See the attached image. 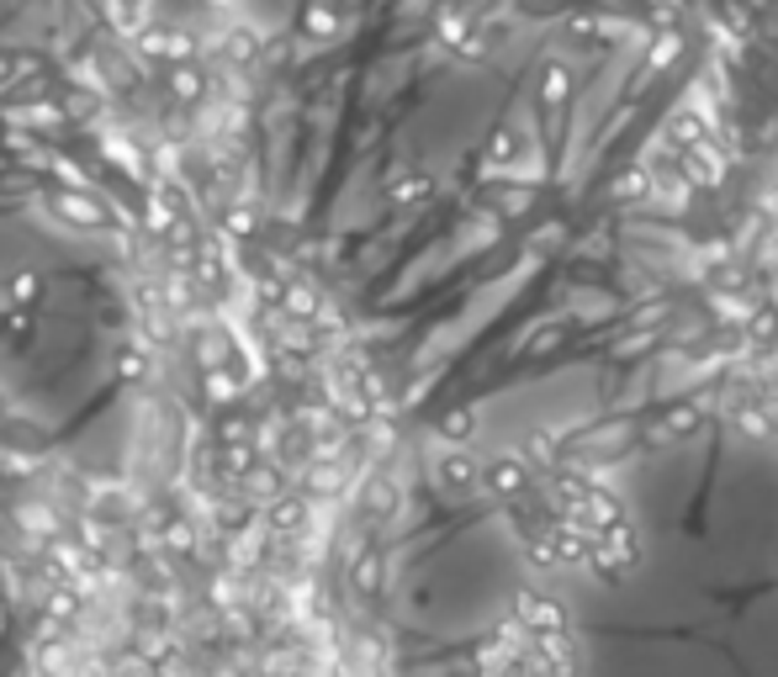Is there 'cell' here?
Listing matches in <instances>:
<instances>
[{"label":"cell","instance_id":"6da1fadb","mask_svg":"<svg viewBox=\"0 0 778 677\" xmlns=\"http://www.w3.org/2000/svg\"><path fill=\"white\" fill-rule=\"evenodd\" d=\"M504 619H514V630H519L525 641H556V635H567L572 630L567 603L551 598V593H535V588L514 593V603H509V614Z\"/></svg>","mask_w":778,"mask_h":677},{"label":"cell","instance_id":"7a4b0ae2","mask_svg":"<svg viewBox=\"0 0 778 677\" xmlns=\"http://www.w3.org/2000/svg\"><path fill=\"white\" fill-rule=\"evenodd\" d=\"M641 556H646V545H641V534H635V524H614V530L594 534V551H588V566L599 572V583H609V588H620L630 572L641 566Z\"/></svg>","mask_w":778,"mask_h":677},{"label":"cell","instance_id":"3957f363","mask_svg":"<svg viewBox=\"0 0 778 677\" xmlns=\"http://www.w3.org/2000/svg\"><path fill=\"white\" fill-rule=\"evenodd\" d=\"M48 212L69 223V228H86V234H101V228H112L117 223V212L106 196H95L90 185H54L48 191Z\"/></svg>","mask_w":778,"mask_h":677},{"label":"cell","instance_id":"277c9868","mask_svg":"<svg viewBox=\"0 0 778 677\" xmlns=\"http://www.w3.org/2000/svg\"><path fill=\"white\" fill-rule=\"evenodd\" d=\"M699 424H704V403L699 397H673V403H662L657 424L641 435V444L646 450H667V444H678V440H694Z\"/></svg>","mask_w":778,"mask_h":677},{"label":"cell","instance_id":"5b68a950","mask_svg":"<svg viewBox=\"0 0 778 677\" xmlns=\"http://www.w3.org/2000/svg\"><path fill=\"white\" fill-rule=\"evenodd\" d=\"M482 493L498 503H519L535 493V476L525 472V461H519L514 450H498V455L482 461Z\"/></svg>","mask_w":778,"mask_h":677},{"label":"cell","instance_id":"8992f818","mask_svg":"<svg viewBox=\"0 0 778 677\" xmlns=\"http://www.w3.org/2000/svg\"><path fill=\"white\" fill-rule=\"evenodd\" d=\"M435 482L446 498H472L482 493V461L472 450H440L435 455Z\"/></svg>","mask_w":778,"mask_h":677},{"label":"cell","instance_id":"52a82bcc","mask_svg":"<svg viewBox=\"0 0 778 677\" xmlns=\"http://www.w3.org/2000/svg\"><path fill=\"white\" fill-rule=\"evenodd\" d=\"M313 524V503L302 498V493H281V498L266 503V530L275 540H302Z\"/></svg>","mask_w":778,"mask_h":677},{"label":"cell","instance_id":"ba28073f","mask_svg":"<svg viewBox=\"0 0 778 677\" xmlns=\"http://www.w3.org/2000/svg\"><path fill=\"white\" fill-rule=\"evenodd\" d=\"M133 48H138L144 59H170V69H176V64H191L196 37H191L185 27H159V22H154L144 37H133Z\"/></svg>","mask_w":778,"mask_h":677},{"label":"cell","instance_id":"9c48e42d","mask_svg":"<svg viewBox=\"0 0 778 677\" xmlns=\"http://www.w3.org/2000/svg\"><path fill=\"white\" fill-rule=\"evenodd\" d=\"M725 176H731V159H725L715 144H699L684 154V185H689V191H720Z\"/></svg>","mask_w":778,"mask_h":677},{"label":"cell","instance_id":"30bf717a","mask_svg":"<svg viewBox=\"0 0 778 677\" xmlns=\"http://www.w3.org/2000/svg\"><path fill=\"white\" fill-rule=\"evenodd\" d=\"M572 86H577L572 64L567 59H545L535 69V106H540V112H567Z\"/></svg>","mask_w":778,"mask_h":677},{"label":"cell","instance_id":"8fae6325","mask_svg":"<svg viewBox=\"0 0 778 677\" xmlns=\"http://www.w3.org/2000/svg\"><path fill=\"white\" fill-rule=\"evenodd\" d=\"M572 524H583L588 534H604V530H614V524H630V514H625V503L614 498L609 487H594L588 498H583V508H577V519Z\"/></svg>","mask_w":778,"mask_h":677},{"label":"cell","instance_id":"7c38bea8","mask_svg":"<svg viewBox=\"0 0 778 677\" xmlns=\"http://www.w3.org/2000/svg\"><path fill=\"white\" fill-rule=\"evenodd\" d=\"M275 296H281V313H286L292 324H318V318H324V292H318L313 281H302V275L281 281Z\"/></svg>","mask_w":778,"mask_h":677},{"label":"cell","instance_id":"4fadbf2b","mask_svg":"<svg viewBox=\"0 0 778 677\" xmlns=\"http://www.w3.org/2000/svg\"><path fill=\"white\" fill-rule=\"evenodd\" d=\"M514 455L525 461V472L530 476H551L556 466H562V440H556L551 429H530L525 440L514 444Z\"/></svg>","mask_w":778,"mask_h":677},{"label":"cell","instance_id":"5bb4252c","mask_svg":"<svg viewBox=\"0 0 778 677\" xmlns=\"http://www.w3.org/2000/svg\"><path fill=\"white\" fill-rule=\"evenodd\" d=\"M435 435L446 440V450H472V440L482 435V413L472 403H455V408L440 413V424H435Z\"/></svg>","mask_w":778,"mask_h":677},{"label":"cell","instance_id":"9a60e30c","mask_svg":"<svg viewBox=\"0 0 778 677\" xmlns=\"http://www.w3.org/2000/svg\"><path fill=\"white\" fill-rule=\"evenodd\" d=\"M525 154H530V138H525V127H493V138H487V165L493 170H519L525 165Z\"/></svg>","mask_w":778,"mask_h":677},{"label":"cell","instance_id":"2e32d148","mask_svg":"<svg viewBox=\"0 0 778 677\" xmlns=\"http://www.w3.org/2000/svg\"><path fill=\"white\" fill-rule=\"evenodd\" d=\"M551 551H556V566H588V551H594V534L572 519H556L551 530Z\"/></svg>","mask_w":778,"mask_h":677},{"label":"cell","instance_id":"e0dca14e","mask_svg":"<svg viewBox=\"0 0 778 677\" xmlns=\"http://www.w3.org/2000/svg\"><path fill=\"white\" fill-rule=\"evenodd\" d=\"M360 508H365L371 519H392V514L403 508V487H397L387 472L365 476V487H360Z\"/></svg>","mask_w":778,"mask_h":677},{"label":"cell","instance_id":"ac0fdd59","mask_svg":"<svg viewBox=\"0 0 778 677\" xmlns=\"http://www.w3.org/2000/svg\"><path fill=\"white\" fill-rule=\"evenodd\" d=\"M435 191H440V180L429 176V170H408V176L387 180V202L397 206V212H403V206H408V212H414V206H424Z\"/></svg>","mask_w":778,"mask_h":677},{"label":"cell","instance_id":"d6986e66","mask_svg":"<svg viewBox=\"0 0 778 677\" xmlns=\"http://www.w3.org/2000/svg\"><path fill=\"white\" fill-rule=\"evenodd\" d=\"M731 424H736L747 440H774V435H778V429H774L778 418L763 408L757 397H736V403H731Z\"/></svg>","mask_w":778,"mask_h":677},{"label":"cell","instance_id":"ffe728a7","mask_svg":"<svg viewBox=\"0 0 778 677\" xmlns=\"http://www.w3.org/2000/svg\"><path fill=\"white\" fill-rule=\"evenodd\" d=\"M350 593H360V598H376L382 593V551L360 545L356 556H350Z\"/></svg>","mask_w":778,"mask_h":677},{"label":"cell","instance_id":"44dd1931","mask_svg":"<svg viewBox=\"0 0 778 677\" xmlns=\"http://www.w3.org/2000/svg\"><path fill=\"white\" fill-rule=\"evenodd\" d=\"M747 281H752L747 255H731V260H715V266L704 270V286H710V292H720V296L747 292Z\"/></svg>","mask_w":778,"mask_h":677},{"label":"cell","instance_id":"7402d4cb","mask_svg":"<svg viewBox=\"0 0 778 677\" xmlns=\"http://www.w3.org/2000/svg\"><path fill=\"white\" fill-rule=\"evenodd\" d=\"M609 202H620V206H641V202H652V176H646L641 165H625L620 176L609 180Z\"/></svg>","mask_w":778,"mask_h":677},{"label":"cell","instance_id":"603a6c76","mask_svg":"<svg viewBox=\"0 0 778 677\" xmlns=\"http://www.w3.org/2000/svg\"><path fill=\"white\" fill-rule=\"evenodd\" d=\"M217 461H223V476H234V482H249V476L266 466V455H260V444H249V440H239V444H223L217 450Z\"/></svg>","mask_w":778,"mask_h":677},{"label":"cell","instance_id":"cb8c5ba5","mask_svg":"<svg viewBox=\"0 0 778 677\" xmlns=\"http://www.w3.org/2000/svg\"><path fill=\"white\" fill-rule=\"evenodd\" d=\"M207 69H202V64L191 59V64H176V69H170V95H176L180 106H196V101H202V95H207Z\"/></svg>","mask_w":778,"mask_h":677},{"label":"cell","instance_id":"d4e9b609","mask_svg":"<svg viewBox=\"0 0 778 677\" xmlns=\"http://www.w3.org/2000/svg\"><path fill=\"white\" fill-rule=\"evenodd\" d=\"M106 16V27H117L122 43H133V37H144L154 27V11L149 5H112V11H101Z\"/></svg>","mask_w":778,"mask_h":677},{"label":"cell","instance_id":"484cf974","mask_svg":"<svg viewBox=\"0 0 778 677\" xmlns=\"http://www.w3.org/2000/svg\"><path fill=\"white\" fill-rule=\"evenodd\" d=\"M678 54H684V32H652V37H646V64H641V69L657 80V75L673 59H678Z\"/></svg>","mask_w":778,"mask_h":677},{"label":"cell","instance_id":"4316f807","mask_svg":"<svg viewBox=\"0 0 778 677\" xmlns=\"http://www.w3.org/2000/svg\"><path fill=\"white\" fill-rule=\"evenodd\" d=\"M117 376L122 382H154V354L144 345H133V339H122L117 345Z\"/></svg>","mask_w":778,"mask_h":677},{"label":"cell","instance_id":"83f0119b","mask_svg":"<svg viewBox=\"0 0 778 677\" xmlns=\"http://www.w3.org/2000/svg\"><path fill=\"white\" fill-rule=\"evenodd\" d=\"M0 444H5V455L22 461V455H37V450H43V435L32 429L27 418H5V424H0Z\"/></svg>","mask_w":778,"mask_h":677},{"label":"cell","instance_id":"f1b7e54d","mask_svg":"<svg viewBox=\"0 0 778 677\" xmlns=\"http://www.w3.org/2000/svg\"><path fill=\"white\" fill-rule=\"evenodd\" d=\"M37 292H43V275H37V270H16V275L0 286V302H5V307H32Z\"/></svg>","mask_w":778,"mask_h":677},{"label":"cell","instance_id":"f546056e","mask_svg":"<svg viewBox=\"0 0 778 677\" xmlns=\"http://www.w3.org/2000/svg\"><path fill=\"white\" fill-rule=\"evenodd\" d=\"M217 48H223V59L228 64H255L260 59V32H249V27H234L228 32V37H223V43H217Z\"/></svg>","mask_w":778,"mask_h":677},{"label":"cell","instance_id":"4dcf8cb0","mask_svg":"<svg viewBox=\"0 0 778 677\" xmlns=\"http://www.w3.org/2000/svg\"><path fill=\"white\" fill-rule=\"evenodd\" d=\"M562 345H567V324H545V328H535V334H530L525 354H530V360H545V354H556Z\"/></svg>","mask_w":778,"mask_h":677},{"label":"cell","instance_id":"1f68e13d","mask_svg":"<svg viewBox=\"0 0 778 677\" xmlns=\"http://www.w3.org/2000/svg\"><path fill=\"white\" fill-rule=\"evenodd\" d=\"M641 22H646L652 32H678L689 16H684V5H646V11H641Z\"/></svg>","mask_w":778,"mask_h":677},{"label":"cell","instance_id":"d6a6232c","mask_svg":"<svg viewBox=\"0 0 778 677\" xmlns=\"http://www.w3.org/2000/svg\"><path fill=\"white\" fill-rule=\"evenodd\" d=\"M54 619H59V624L80 619V593H75V588H54V593H48V624H54Z\"/></svg>","mask_w":778,"mask_h":677},{"label":"cell","instance_id":"836d02e7","mask_svg":"<svg viewBox=\"0 0 778 677\" xmlns=\"http://www.w3.org/2000/svg\"><path fill=\"white\" fill-rule=\"evenodd\" d=\"M487 202H498L509 217H519L530 206V185H487Z\"/></svg>","mask_w":778,"mask_h":677},{"label":"cell","instance_id":"e575fe53","mask_svg":"<svg viewBox=\"0 0 778 677\" xmlns=\"http://www.w3.org/2000/svg\"><path fill=\"white\" fill-rule=\"evenodd\" d=\"M244 487H249L255 498H266V503H270V498H281V493H286V487H281V472H275L270 461H266V466H260V472H255V476H249Z\"/></svg>","mask_w":778,"mask_h":677},{"label":"cell","instance_id":"d590c367","mask_svg":"<svg viewBox=\"0 0 778 677\" xmlns=\"http://www.w3.org/2000/svg\"><path fill=\"white\" fill-rule=\"evenodd\" d=\"M90 519H95V524H122V519H127V503L117 498V493H106V498H95L86 508Z\"/></svg>","mask_w":778,"mask_h":677},{"label":"cell","instance_id":"8d00e7d4","mask_svg":"<svg viewBox=\"0 0 778 677\" xmlns=\"http://www.w3.org/2000/svg\"><path fill=\"white\" fill-rule=\"evenodd\" d=\"M223 228H228V234H255V228H260V212H255V206L249 202H239V206H228V217H223Z\"/></svg>","mask_w":778,"mask_h":677},{"label":"cell","instance_id":"74e56055","mask_svg":"<svg viewBox=\"0 0 778 677\" xmlns=\"http://www.w3.org/2000/svg\"><path fill=\"white\" fill-rule=\"evenodd\" d=\"M297 27H307L313 37H329L334 27H339V11H302L297 16Z\"/></svg>","mask_w":778,"mask_h":677},{"label":"cell","instance_id":"f35d334b","mask_svg":"<svg viewBox=\"0 0 778 677\" xmlns=\"http://www.w3.org/2000/svg\"><path fill=\"white\" fill-rule=\"evenodd\" d=\"M525 561H530L535 572H562V566H556V551H551V540H535V545H525Z\"/></svg>","mask_w":778,"mask_h":677},{"label":"cell","instance_id":"ab89813d","mask_svg":"<svg viewBox=\"0 0 778 677\" xmlns=\"http://www.w3.org/2000/svg\"><path fill=\"white\" fill-rule=\"evenodd\" d=\"M165 545H170V551H196V530H191L185 519H176V524L165 530Z\"/></svg>","mask_w":778,"mask_h":677},{"label":"cell","instance_id":"60d3db41","mask_svg":"<svg viewBox=\"0 0 778 677\" xmlns=\"http://www.w3.org/2000/svg\"><path fill=\"white\" fill-rule=\"evenodd\" d=\"M477 677H525V651H519L514 662H504V667H493V673H477Z\"/></svg>","mask_w":778,"mask_h":677},{"label":"cell","instance_id":"b9f144b4","mask_svg":"<svg viewBox=\"0 0 778 677\" xmlns=\"http://www.w3.org/2000/svg\"><path fill=\"white\" fill-rule=\"evenodd\" d=\"M5 418H11V413H5V408H0V424H5Z\"/></svg>","mask_w":778,"mask_h":677}]
</instances>
